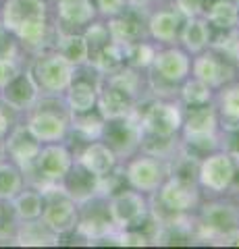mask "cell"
Returning a JSON list of instances; mask_svg holds the SVG:
<instances>
[{
    "label": "cell",
    "mask_w": 239,
    "mask_h": 249,
    "mask_svg": "<svg viewBox=\"0 0 239 249\" xmlns=\"http://www.w3.org/2000/svg\"><path fill=\"white\" fill-rule=\"evenodd\" d=\"M196 241L221 245L231 232L239 231V199L233 196L204 197L194 212Z\"/></svg>",
    "instance_id": "1"
},
{
    "label": "cell",
    "mask_w": 239,
    "mask_h": 249,
    "mask_svg": "<svg viewBox=\"0 0 239 249\" xmlns=\"http://www.w3.org/2000/svg\"><path fill=\"white\" fill-rule=\"evenodd\" d=\"M202 199V189L196 183H187L168 175L163 185L150 196V212L158 224H165L177 216L194 214Z\"/></svg>",
    "instance_id": "2"
},
{
    "label": "cell",
    "mask_w": 239,
    "mask_h": 249,
    "mask_svg": "<svg viewBox=\"0 0 239 249\" xmlns=\"http://www.w3.org/2000/svg\"><path fill=\"white\" fill-rule=\"evenodd\" d=\"M25 124L40 143L67 142L71 127V112L63 96H40L25 112Z\"/></svg>",
    "instance_id": "3"
},
{
    "label": "cell",
    "mask_w": 239,
    "mask_h": 249,
    "mask_svg": "<svg viewBox=\"0 0 239 249\" xmlns=\"http://www.w3.org/2000/svg\"><path fill=\"white\" fill-rule=\"evenodd\" d=\"M142 133L156 137H179L183 124V106L177 98L148 96L137 104Z\"/></svg>",
    "instance_id": "4"
},
{
    "label": "cell",
    "mask_w": 239,
    "mask_h": 249,
    "mask_svg": "<svg viewBox=\"0 0 239 249\" xmlns=\"http://www.w3.org/2000/svg\"><path fill=\"white\" fill-rule=\"evenodd\" d=\"M27 69L40 88V96H63L77 71V67L60 56L55 48L36 52Z\"/></svg>",
    "instance_id": "5"
},
{
    "label": "cell",
    "mask_w": 239,
    "mask_h": 249,
    "mask_svg": "<svg viewBox=\"0 0 239 249\" xmlns=\"http://www.w3.org/2000/svg\"><path fill=\"white\" fill-rule=\"evenodd\" d=\"M106 210L114 231L142 229L150 220V196L123 185L106 196Z\"/></svg>",
    "instance_id": "6"
},
{
    "label": "cell",
    "mask_w": 239,
    "mask_h": 249,
    "mask_svg": "<svg viewBox=\"0 0 239 249\" xmlns=\"http://www.w3.org/2000/svg\"><path fill=\"white\" fill-rule=\"evenodd\" d=\"M237 168L239 164L233 160V156L227 154L222 147L206 154L198 166V187L202 189V196H229L237 177Z\"/></svg>",
    "instance_id": "7"
},
{
    "label": "cell",
    "mask_w": 239,
    "mask_h": 249,
    "mask_svg": "<svg viewBox=\"0 0 239 249\" xmlns=\"http://www.w3.org/2000/svg\"><path fill=\"white\" fill-rule=\"evenodd\" d=\"M42 193L44 208L40 220L58 239L71 237L77 229V220H79V204L69 197L60 185H46L42 187Z\"/></svg>",
    "instance_id": "8"
},
{
    "label": "cell",
    "mask_w": 239,
    "mask_h": 249,
    "mask_svg": "<svg viewBox=\"0 0 239 249\" xmlns=\"http://www.w3.org/2000/svg\"><path fill=\"white\" fill-rule=\"evenodd\" d=\"M75 162V152L69 145V142H55V143H42L40 154L34 160V164L23 175H36V187L42 189L46 185H60L65 175L71 170Z\"/></svg>",
    "instance_id": "9"
},
{
    "label": "cell",
    "mask_w": 239,
    "mask_h": 249,
    "mask_svg": "<svg viewBox=\"0 0 239 249\" xmlns=\"http://www.w3.org/2000/svg\"><path fill=\"white\" fill-rule=\"evenodd\" d=\"M121 175L127 187L152 196L168 177V162L137 150L121 160Z\"/></svg>",
    "instance_id": "10"
},
{
    "label": "cell",
    "mask_w": 239,
    "mask_h": 249,
    "mask_svg": "<svg viewBox=\"0 0 239 249\" xmlns=\"http://www.w3.org/2000/svg\"><path fill=\"white\" fill-rule=\"evenodd\" d=\"M100 139H102L104 143H109L121 160H125L127 156L135 154L140 150V142H142V124H140L137 110L127 116L104 121L102 137Z\"/></svg>",
    "instance_id": "11"
},
{
    "label": "cell",
    "mask_w": 239,
    "mask_h": 249,
    "mask_svg": "<svg viewBox=\"0 0 239 249\" xmlns=\"http://www.w3.org/2000/svg\"><path fill=\"white\" fill-rule=\"evenodd\" d=\"M189 75L208 83L212 89H219L225 83L239 79V71H237L235 62H231L229 58H225L222 54H219L212 48H206L204 52L191 56V73Z\"/></svg>",
    "instance_id": "12"
},
{
    "label": "cell",
    "mask_w": 239,
    "mask_h": 249,
    "mask_svg": "<svg viewBox=\"0 0 239 249\" xmlns=\"http://www.w3.org/2000/svg\"><path fill=\"white\" fill-rule=\"evenodd\" d=\"M98 81L100 75L90 65L77 67L73 81L63 93V100L71 114L90 112L96 108L98 102Z\"/></svg>",
    "instance_id": "13"
},
{
    "label": "cell",
    "mask_w": 239,
    "mask_h": 249,
    "mask_svg": "<svg viewBox=\"0 0 239 249\" xmlns=\"http://www.w3.org/2000/svg\"><path fill=\"white\" fill-rule=\"evenodd\" d=\"M183 17L173 9V4H154L146 15V36L158 46L177 44Z\"/></svg>",
    "instance_id": "14"
},
{
    "label": "cell",
    "mask_w": 239,
    "mask_h": 249,
    "mask_svg": "<svg viewBox=\"0 0 239 249\" xmlns=\"http://www.w3.org/2000/svg\"><path fill=\"white\" fill-rule=\"evenodd\" d=\"M52 17L50 0H4L0 6V21L13 36L23 23Z\"/></svg>",
    "instance_id": "15"
},
{
    "label": "cell",
    "mask_w": 239,
    "mask_h": 249,
    "mask_svg": "<svg viewBox=\"0 0 239 249\" xmlns=\"http://www.w3.org/2000/svg\"><path fill=\"white\" fill-rule=\"evenodd\" d=\"M73 152H75V160L79 162L81 166H86L90 173H94L98 178L109 177L121 164V158L114 154V150L109 143L102 142V139H94V142L81 143Z\"/></svg>",
    "instance_id": "16"
},
{
    "label": "cell",
    "mask_w": 239,
    "mask_h": 249,
    "mask_svg": "<svg viewBox=\"0 0 239 249\" xmlns=\"http://www.w3.org/2000/svg\"><path fill=\"white\" fill-rule=\"evenodd\" d=\"M52 19L56 31H81L98 15L92 0H52Z\"/></svg>",
    "instance_id": "17"
},
{
    "label": "cell",
    "mask_w": 239,
    "mask_h": 249,
    "mask_svg": "<svg viewBox=\"0 0 239 249\" xmlns=\"http://www.w3.org/2000/svg\"><path fill=\"white\" fill-rule=\"evenodd\" d=\"M2 142H4V150H6L9 160H13L15 164L21 166L23 170H27L34 164V160L37 158L40 147H42V143L32 135V131L27 129L25 123L15 124Z\"/></svg>",
    "instance_id": "18"
},
{
    "label": "cell",
    "mask_w": 239,
    "mask_h": 249,
    "mask_svg": "<svg viewBox=\"0 0 239 249\" xmlns=\"http://www.w3.org/2000/svg\"><path fill=\"white\" fill-rule=\"evenodd\" d=\"M0 98L17 112H27L36 104V100L40 98V88L36 85L29 69H21L9 83L2 85Z\"/></svg>",
    "instance_id": "19"
},
{
    "label": "cell",
    "mask_w": 239,
    "mask_h": 249,
    "mask_svg": "<svg viewBox=\"0 0 239 249\" xmlns=\"http://www.w3.org/2000/svg\"><path fill=\"white\" fill-rule=\"evenodd\" d=\"M60 187H63V191L71 199H75L77 204H86L88 199L96 197L100 193V178L75 160L71 170H69L65 178L60 181Z\"/></svg>",
    "instance_id": "20"
},
{
    "label": "cell",
    "mask_w": 239,
    "mask_h": 249,
    "mask_svg": "<svg viewBox=\"0 0 239 249\" xmlns=\"http://www.w3.org/2000/svg\"><path fill=\"white\" fill-rule=\"evenodd\" d=\"M214 108L219 114L221 133L239 129V79L214 89Z\"/></svg>",
    "instance_id": "21"
},
{
    "label": "cell",
    "mask_w": 239,
    "mask_h": 249,
    "mask_svg": "<svg viewBox=\"0 0 239 249\" xmlns=\"http://www.w3.org/2000/svg\"><path fill=\"white\" fill-rule=\"evenodd\" d=\"M212 36H214V29L210 27V23L204 19V15H200V17L183 19L177 44H179L185 52H189L191 56H196V54L204 52L206 48H210Z\"/></svg>",
    "instance_id": "22"
},
{
    "label": "cell",
    "mask_w": 239,
    "mask_h": 249,
    "mask_svg": "<svg viewBox=\"0 0 239 249\" xmlns=\"http://www.w3.org/2000/svg\"><path fill=\"white\" fill-rule=\"evenodd\" d=\"M52 48L63 58H67L73 67H83L90 62V46L81 31H56L55 29Z\"/></svg>",
    "instance_id": "23"
},
{
    "label": "cell",
    "mask_w": 239,
    "mask_h": 249,
    "mask_svg": "<svg viewBox=\"0 0 239 249\" xmlns=\"http://www.w3.org/2000/svg\"><path fill=\"white\" fill-rule=\"evenodd\" d=\"M102 129H104V116L100 114L96 108L90 112H81V114H71V127H69V137L67 142H77V143H88L94 139L102 137Z\"/></svg>",
    "instance_id": "24"
},
{
    "label": "cell",
    "mask_w": 239,
    "mask_h": 249,
    "mask_svg": "<svg viewBox=\"0 0 239 249\" xmlns=\"http://www.w3.org/2000/svg\"><path fill=\"white\" fill-rule=\"evenodd\" d=\"M204 19L214 31H229L239 27V2L237 0H212L204 6Z\"/></svg>",
    "instance_id": "25"
},
{
    "label": "cell",
    "mask_w": 239,
    "mask_h": 249,
    "mask_svg": "<svg viewBox=\"0 0 239 249\" xmlns=\"http://www.w3.org/2000/svg\"><path fill=\"white\" fill-rule=\"evenodd\" d=\"M13 214L19 222L25 220H37L42 216L44 208V193L37 187H23V189L11 199Z\"/></svg>",
    "instance_id": "26"
},
{
    "label": "cell",
    "mask_w": 239,
    "mask_h": 249,
    "mask_svg": "<svg viewBox=\"0 0 239 249\" xmlns=\"http://www.w3.org/2000/svg\"><path fill=\"white\" fill-rule=\"evenodd\" d=\"M88 65L94 69L98 75H110L125 67V54H123V46L114 44L112 40L106 42L104 46L90 52V62Z\"/></svg>",
    "instance_id": "27"
},
{
    "label": "cell",
    "mask_w": 239,
    "mask_h": 249,
    "mask_svg": "<svg viewBox=\"0 0 239 249\" xmlns=\"http://www.w3.org/2000/svg\"><path fill=\"white\" fill-rule=\"evenodd\" d=\"M177 100L181 102L183 108H194L214 102V89L208 83L196 79V77H187L185 81L179 83L177 88Z\"/></svg>",
    "instance_id": "28"
},
{
    "label": "cell",
    "mask_w": 239,
    "mask_h": 249,
    "mask_svg": "<svg viewBox=\"0 0 239 249\" xmlns=\"http://www.w3.org/2000/svg\"><path fill=\"white\" fill-rule=\"evenodd\" d=\"M15 239L19 245H58L60 239L52 232L46 224L37 218V220H25L17 224L15 231Z\"/></svg>",
    "instance_id": "29"
},
{
    "label": "cell",
    "mask_w": 239,
    "mask_h": 249,
    "mask_svg": "<svg viewBox=\"0 0 239 249\" xmlns=\"http://www.w3.org/2000/svg\"><path fill=\"white\" fill-rule=\"evenodd\" d=\"M156 48H158V44L152 42L150 37H142V40L125 44V46H123L125 65L131 67V69H137V71H148V69L152 67Z\"/></svg>",
    "instance_id": "30"
},
{
    "label": "cell",
    "mask_w": 239,
    "mask_h": 249,
    "mask_svg": "<svg viewBox=\"0 0 239 249\" xmlns=\"http://www.w3.org/2000/svg\"><path fill=\"white\" fill-rule=\"evenodd\" d=\"M23 187H25L23 168L13 160L0 162V201H11Z\"/></svg>",
    "instance_id": "31"
},
{
    "label": "cell",
    "mask_w": 239,
    "mask_h": 249,
    "mask_svg": "<svg viewBox=\"0 0 239 249\" xmlns=\"http://www.w3.org/2000/svg\"><path fill=\"white\" fill-rule=\"evenodd\" d=\"M81 34H83V37H86V42L90 46V52L100 48V46H104L106 42H110L106 19H100V17H96L92 23H88V25L81 29Z\"/></svg>",
    "instance_id": "32"
},
{
    "label": "cell",
    "mask_w": 239,
    "mask_h": 249,
    "mask_svg": "<svg viewBox=\"0 0 239 249\" xmlns=\"http://www.w3.org/2000/svg\"><path fill=\"white\" fill-rule=\"evenodd\" d=\"M92 2H94L96 15L100 19H110L127 9L129 0H92Z\"/></svg>",
    "instance_id": "33"
},
{
    "label": "cell",
    "mask_w": 239,
    "mask_h": 249,
    "mask_svg": "<svg viewBox=\"0 0 239 249\" xmlns=\"http://www.w3.org/2000/svg\"><path fill=\"white\" fill-rule=\"evenodd\" d=\"M17 116H19V112L15 110V108H11L2 98H0V142L9 135V131L19 123Z\"/></svg>",
    "instance_id": "34"
},
{
    "label": "cell",
    "mask_w": 239,
    "mask_h": 249,
    "mask_svg": "<svg viewBox=\"0 0 239 249\" xmlns=\"http://www.w3.org/2000/svg\"><path fill=\"white\" fill-rule=\"evenodd\" d=\"M173 9L181 15L183 19L200 17L204 15V0H173Z\"/></svg>",
    "instance_id": "35"
},
{
    "label": "cell",
    "mask_w": 239,
    "mask_h": 249,
    "mask_svg": "<svg viewBox=\"0 0 239 249\" xmlns=\"http://www.w3.org/2000/svg\"><path fill=\"white\" fill-rule=\"evenodd\" d=\"M221 147L233 156V160L239 164V129L229 131V133H221Z\"/></svg>",
    "instance_id": "36"
},
{
    "label": "cell",
    "mask_w": 239,
    "mask_h": 249,
    "mask_svg": "<svg viewBox=\"0 0 239 249\" xmlns=\"http://www.w3.org/2000/svg\"><path fill=\"white\" fill-rule=\"evenodd\" d=\"M11 37H13V36L9 34V29H6V27H4V23L0 21V50H2L4 46L11 42Z\"/></svg>",
    "instance_id": "37"
},
{
    "label": "cell",
    "mask_w": 239,
    "mask_h": 249,
    "mask_svg": "<svg viewBox=\"0 0 239 249\" xmlns=\"http://www.w3.org/2000/svg\"><path fill=\"white\" fill-rule=\"evenodd\" d=\"M229 196H233V197L239 199V168H237V177H235V183H233V187H231V193H229Z\"/></svg>",
    "instance_id": "38"
},
{
    "label": "cell",
    "mask_w": 239,
    "mask_h": 249,
    "mask_svg": "<svg viewBox=\"0 0 239 249\" xmlns=\"http://www.w3.org/2000/svg\"><path fill=\"white\" fill-rule=\"evenodd\" d=\"M4 218H6V208H4L2 204H0V231H4V229H6Z\"/></svg>",
    "instance_id": "39"
},
{
    "label": "cell",
    "mask_w": 239,
    "mask_h": 249,
    "mask_svg": "<svg viewBox=\"0 0 239 249\" xmlns=\"http://www.w3.org/2000/svg\"><path fill=\"white\" fill-rule=\"evenodd\" d=\"M150 2H154V4H171L173 0H150Z\"/></svg>",
    "instance_id": "40"
},
{
    "label": "cell",
    "mask_w": 239,
    "mask_h": 249,
    "mask_svg": "<svg viewBox=\"0 0 239 249\" xmlns=\"http://www.w3.org/2000/svg\"><path fill=\"white\" fill-rule=\"evenodd\" d=\"M2 2H4V0H0V6H2Z\"/></svg>",
    "instance_id": "41"
},
{
    "label": "cell",
    "mask_w": 239,
    "mask_h": 249,
    "mask_svg": "<svg viewBox=\"0 0 239 249\" xmlns=\"http://www.w3.org/2000/svg\"><path fill=\"white\" fill-rule=\"evenodd\" d=\"M237 71H239V65H237Z\"/></svg>",
    "instance_id": "42"
}]
</instances>
